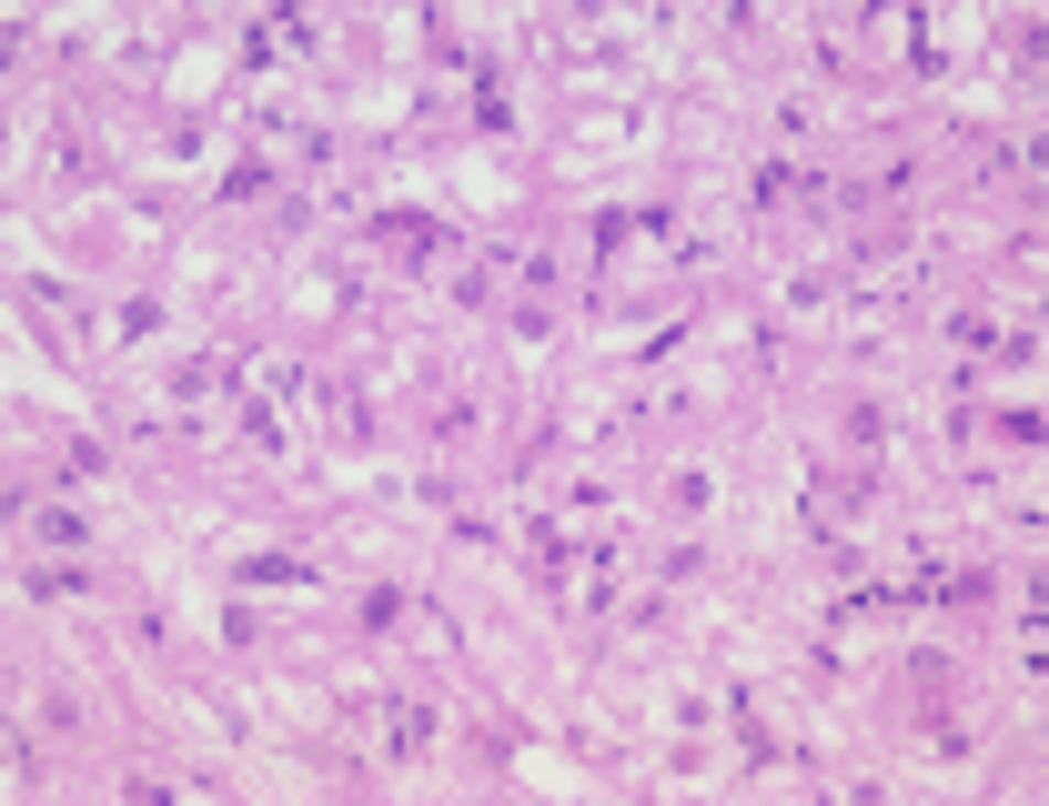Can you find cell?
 <instances>
[{
  "label": "cell",
  "mask_w": 1049,
  "mask_h": 806,
  "mask_svg": "<svg viewBox=\"0 0 1049 806\" xmlns=\"http://www.w3.org/2000/svg\"><path fill=\"white\" fill-rule=\"evenodd\" d=\"M424 736H434V716H424V706H393V747H404V756H414V747H424Z\"/></svg>",
  "instance_id": "obj_1"
}]
</instances>
